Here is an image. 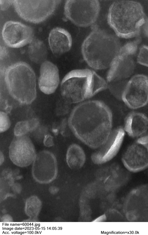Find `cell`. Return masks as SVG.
Masks as SVG:
<instances>
[{"instance_id": "cell-1", "label": "cell", "mask_w": 148, "mask_h": 235, "mask_svg": "<svg viewBox=\"0 0 148 235\" xmlns=\"http://www.w3.org/2000/svg\"><path fill=\"white\" fill-rule=\"evenodd\" d=\"M68 124L79 139L90 147L98 148L105 142L112 131V114L103 102L88 101L74 109Z\"/></svg>"}, {"instance_id": "cell-2", "label": "cell", "mask_w": 148, "mask_h": 235, "mask_svg": "<svg viewBox=\"0 0 148 235\" xmlns=\"http://www.w3.org/2000/svg\"><path fill=\"white\" fill-rule=\"evenodd\" d=\"M83 42L81 51L87 64L96 70L110 68L121 48L119 40L113 34L101 29L97 25Z\"/></svg>"}, {"instance_id": "cell-3", "label": "cell", "mask_w": 148, "mask_h": 235, "mask_svg": "<svg viewBox=\"0 0 148 235\" xmlns=\"http://www.w3.org/2000/svg\"><path fill=\"white\" fill-rule=\"evenodd\" d=\"M146 18L140 3L122 0L114 1L110 6L107 20L117 36L128 39L138 36Z\"/></svg>"}, {"instance_id": "cell-4", "label": "cell", "mask_w": 148, "mask_h": 235, "mask_svg": "<svg viewBox=\"0 0 148 235\" xmlns=\"http://www.w3.org/2000/svg\"><path fill=\"white\" fill-rule=\"evenodd\" d=\"M60 87L62 98L71 104L82 101L106 89L108 84L92 70L78 69L71 71L64 76Z\"/></svg>"}, {"instance_id": "cell-5", "label": "cell", "mask_w": 148, "mask_h": 235, "mask_svg": "<svg viewBox=\"0 0 148 235\" xmlns=\"http://www.w3.org/2000/svg\"><path fill=\"white\" fill-rule=\"evenodd\" d=\"M9 94L21 104H29L36 97V76L27 63H15L1 70Z\"/></svg>"}, {"instance_id": "cell-6", "label": "cell", "mask_w": 148, "mask_h": 235, "mask_svg": "<svg viewBox=\"0 0 148 235\" xmlns=\"http://www.w3.org/2000/svg\"><path fill=\"white\" fill-rule=\"evenodd\" d=\"M100 4L97 0H68L64 6L65 17L79 27L94 25L98 17Z\"/></svg>"}, {"instance_id": "cell-7", "label": "cell", "mask_w": 148, "mask_h": 235, "mask_svg": "<svg viewBox=\"0 0 148 235\" xmlns=\"http://www.w3.org/2000/svg\"><path fill=\"white\" fill-rule=\"evenodd\" d=\"M61 0H15L13 5L18 16L34 24L43 22L54 13Z\"/></svg>"}, {"instance_id": "cell-8", "label": "cell", "mask_w": 148, "mask_h": 235, "mask_svg": "<svg viewBox=\"0 0 148 235\" xmlns=\"http://www.w3.org/2000/svg\"><path fill=\"white\" fill-rule=\"evenodd\" d=\"M123 208L129 221L148 222V184L131 190L125 198Z\"/></svg>"}, {"instance_id": "cell-9", "label": "cell", "mask_w": 148, "mask_h": 235, "mask_svg": "<svg viewBox=\"0 0 148 235\" xmlns=\"http://www.w3.org/2000/svg\"><path fill=\"white\" fill-rule=\"evenodd\" d=\"M121 98L132 109L146 105L148 103V77L142 74L133 76L124 88Z\"/></svg>"}, {"instance_id": "cell-10", "label": "cell", "mask_w": 148, "mask_h": 235, "mask_svg": "<svg viewBox=\"0 0 148 235\" xmlns=\"http://www.w3.org/2000/svg\"><path fill=\"white\" fill-rule=\"evenodd\" d=\"M122 160L125 167L131 172H138L148 167V141L145 136L127 147Z\"/></svg>"}, {"instance_id": "cell-11", "label": "cell", "mask_w": 148, "mask_h": 235, "mask_svg": "<svg viewBox=\"0 0 148 235\" xmlns=\"http://www.w3.org/2000/svg\"><path fill=\"white\" fill-rule=\"evenodd\" d=\"M57 174V161L52 153L43 150L36 154L32 168V176L36 182L50 183L56 178Z\"/></svg>"}, {"instance_id": "cell-12", "label": "cell", "mask_w": 148, "mask_h": 235, "mask_svg": "<svg viewBox=\"0 0 148 235\" xmlns=\"http://www.w3.org/2000/svg\"><path fill=\"white\" fill-rule=\"evenodd\" d=\"M1 34L5 44L13 48H20L30 44L34 36L31 27L20 22L11 20L4 24Z\"/></svg>"}, {"instance_id": "cell-13", "label": "cell", "mask_w": 148, "mask_h": 235, "mask_svg": "<svg viewBox=\"0 0 148 235\" xmlns=\"http://www.w3.org/2000/svg\"><path fill=\"white\" fill-rule=\"evenodd\" d=\"M36 155L32 141L25 135L15 137L10 146V158L18 166L24 167L29 166L34 162Z\"/></svg>"}, {"instance_id": "cell-14", "label": "cell", "mask_w": 148, "mask_h": 235, "mask_svg": "<svg viewBox=\"0 0 148 235\" xmlns=\"http://www.w3.org/2000/svg\"><path fill=\"white\" fill-rule=\"evenodd\" d=\"M125 134L124 129L117 128L112 131L105 142L92 156L93 162L96 164L105 163L114 157L119 151Z\"/></svg>"}, {"instance_id": "cell-15", "label": "cell", "mask_w": 148, "mask_h": 235, "mask_svg": "<svg viewBox=\"0 0 148 235\" xmlns=\"http://www.w3.org/2000/svg\"><path fill=\"white\" fill-rule=\"evenodd\" d=\"M135 66L132 56L120 51L108 73V82L120 81L128 77L133 72Z\"/></svg>"}, {"instance_id": "cell-16", "label": "cell", "mask_w": 148, "mask_h": 235, "mask_svg": "<svg viewBox=\"0 0 148 235\" xmlns=\"http://www.w3.org/2000/svg\"><path fill=\"white\" fill-rule=\"evenodd\" d=\"M59 83V74L57 66L51 62L45 61L41 64L38 85L40 89L46 94L54 93Z\"/></svg>"}, {"instance_id": "cell-17", "label": "cell", "mask_w": 148, "mask_h": 235, "mask_svg": "<svg viewBox=\"0 0 148 235\" xmlns=\"http://www.w3.org/2000/svg\"><path fill=\"white\" fill-rule=\"evenodd\" d=\"M48 42L53 53L59 56L70 50L72 40L71 34L67 30L61 27H56L50 31Z\"/></svg>"}, {"instance_id": "cell-18", "label": "cell", "mask_w": 148, "mask_h": 235, "mask_svg": "<svg viewBox=\"0 0 148 235\" xmlns=\"http://www.w3.org/2000/svg\"><path fill=\"white\" fill-rule=\"evenodd\" d=\"M124 129L132 137L141 136L148 129V118L142 113H130L125 118Z\"/></svg>"}, {"instance_id": "cell-19", "label": "cell", "mask_w": 148, "mask_h": 235, "mask_svg": "<svg viewBox=\"0 0 148 235\" xmlns=\"http://www.w3.org/2000/svg\"><path fill=\"white\" fill-rule=\"evenodd\" d=\"M66 159L69 167L73 169L81 168L84 164L86 156L82 149L78 145H71L67 150Z\"/></svg>"}, {"instance_id": "cell-20", "label": "cell", "mask_w": 148, "mask_h": 235, "mask_svg": "<svg viewBox=\"0 0 148 235\" xmlns=\"http://www.w3.org/2000/svg\"><path fill=\"white\" fill-rule=\"evenodd\" d=\"M46 48L42 41L38 39H33L28 47L30 59L36 63H42L47 57Z\"/></svg>"}, {"instance_id": "cell-21", "label": "cell", "mask_w": 148, "mask_h": 235, "mask_svg": "<svg viewBox=\"0 0 148 235\" xmlns=\"http://www.w3.org/2000/svg\"><path fill=\"white\" fill-rule=\"evenodd\" d=\"M42 206V202L37 196H32L27 199L24 211L29 220H35L37 219L41 210Z\"/></svg>"}, {"instance_id": "cell-22", "label": "cell", "mask_w": 148, "mask_h": 235, "mask_svg": "<svg viewBox=\"0 0 148 235\" xmlns=\"http://www.w3.org/2000/svg\"><path fill=\"white\" fill-rule=\"evenodd\" d=\"M140 41V38L138 37L135 40L125 44L121 47L120 52L127 55L132 56L136 53L138 44Z\"/></svg>"}, {"instance_id": "cell-23", "label": "cell", "mask_w": 148, "mask_h": 235, "mask_svg": "<svg viewBox=\"0 0 148 235\" xmlns=\"http://www.w3.org/2000/svg\"><path fill=\"white\" fill-rule=\"evenodd\" d=\"M30 132L28 120L18 122L14 129V133L16 136L25 135Z\"/></svg>"}, {"instance_id": "cell-24", "label": "cell", "mask_w": 148, "mask_h": 235, "mask_svg": "<svg viewBox=\"0 0 148 235\" xmlns=\"http://www.w3.org/2000/svg\"><path fill=\"white\" fill-rule=\"evenodd\" d=\"M137 62L148 67V46L143 45L140 48L137 58Z\"/></svg>"}, {"instance_id": "cell-25", "label": "cell", "mask_w": 148, "mask_h": 235, "mask_svg": "<svg viewBox=\"0 0 148 235\" xmlns=\"http://www.w3.org/2000/svg\"><path fill=\"white\" fill-rule=\"evenodd\" d=\"M0 132L3 133L10 128L11 122L7 113L3 111H0Z\"/></svg>"}, {"instance_id": "cell-26", "label": "cell", "mask_w": 148, "mask_h": 235, "mask_svg": "<svg viewBox=\"0 0 148 235\" xmlns=\"http://www.w3.org/2000/svg\"><path fill=\"white\" fill-rule=\"evenodd\" d=\"M30 132L35 130L38 126L39 124L38 120L36 118H34L28 120Z\"/></svg>"}, {"instance_id": "cell-27", "label": "cell", "mask_w": 148, "mask_h": 235, "mask_svg": "<svg viewBox=\"0 0 148 235\" xmlns=\"http://www.w3.org/2000/svg\"><path fill=\"white\" fill-rule=\"evenodd\" d=\"M14 0H1L0 1L1 10H5L8 9L10 6L13 4Z\"/></svg>"}, {"instance_id": "cell-28", "label": "cell", "mask_w": 148, "mask_h": 235, "mask_svg": "<svg viewBox=\"0 0 148 235\" xmlns=\"http://www.w3.org/2000/svg\"><path fill=\"white\" fill-rule=\"evenodd\" d=\"M53 137L49 134L46 135L43 140V143L45 146L47 147H50L53 146L54 143L53 140Z\"/></svg>"}, {"instance_id": "cell-29", "label": "cell", "mask_w": 148, "mask_h": 235, "mask_svg": "<svg viewBox=\"0 0 148 235\" xmlns=\"http://www.w3.org/2000/svg\"><path fill=\"white\" fill-rule=\"evenodd\" d=\"M8 52L6 48L4 46H0V59L3 60L8 55Z\"/></svg>"}, {"instance_id": "cell-30", "label": "cell", "mask_w": 148, "mask_h": 235, "mask_svg": "<svg viewBox=\"0 0 148 235\" xmlns=\"http://www.w3.org/2000/svg\"><path fill=\"white\" fill-rule=\"evenodd\" d=\"M143 33L145 36L148 38V18H146L144 24L142 26Z\"/></svg>"}, {"instance_id": "cell-31", "label": "cell", "mask_w": 148, "mask_h": 235, "mask_svg": "<svg viewBox=\"0 0 148 235\" xmlns=\"http://www.w3.org/2000/svg\"><path fill=\"white\" fill-rule=\"evenodd\" d=\"M0 165L3 163V162L4 160V157L3 153L1 152L0 151Z\"/></svg>"}, {"instance_id": "cell-32", "label": "cell", "mask_w": 148, "mask_h": 235, "mask_svg": "<svg viewBox=\"0 0 148 235\" xmlns=\"http://www.w3.org/2000/svg\"><path fill=\"white\" fill-rule=\"evenodd\" d=\"M147 141H148V135H146L145 136Z\"/></svg>"}]
</instances>
